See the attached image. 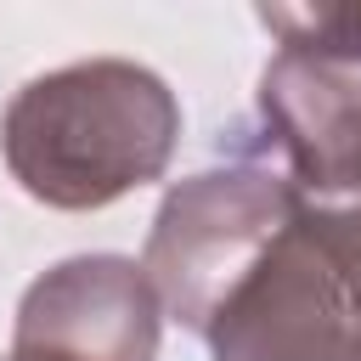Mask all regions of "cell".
I'll return each mask as SVG.
<instances>
[{"label": "cell", "mask_w": 361, "mask_h": 361, "mask_svg": "<svg viewBox=\"0 0 361 361\" xmlns=\"http://www.w3.org/2000/svg\"><path fill=\"white\" fill-rule=\"evenodd\" d=\"M259 130L305 209L361 197V73L299 51L259 68Z\"/></svg>", "instance_id": "cell-5"}, {"label": "cell", "mask_w": 361, "mask_h": 361, "mask_svg": "<svg viewBox=\"0 0 361 361\" xmlns=\"http://www.w3.org/2000/svg\"><path fill=\"white\" fill-rule=\"evenodd\" d=\"M164 299L130 254H73L39 271L11 322V350L62 361H158Z\"/></svg>", "instance_id": "cell-4"}, {"label": "cell", "mask_w": 361, "mask_h": 361, "mask_svg": "<svg viewBox=\"0 0 361 361\" xmlns=\"http://www.w3.org/2000/svg\"><path fill=\"white\" fill-rule=\"evenodd\" d=\"M293 180L265 158H231L175 180L152 214L141 265L164 299V316L203 338L226 293L265 259V248L299 220Z\"/></svg>", "instance_id": "cell-2"}, {"label": "cell", "mask_w": 361, "mask_h": 361, "mask_svg": "<svg viewBox=\"0 0 361 361\" xmlns=\"http://www.w3.org/2000/svg\"><path fill=\"white\" fill-rule=\"evenodd\" d=\"M180 147V102L130 56H85L34 73L0 113V158L45 209H107L164 180Z\"/></svg>", "instance_id": "cell-1"}, {"label": "cell", "mask_w": 361, "mask_h": 361, "mask_svg": "<svg viewBox=\"0 0 361 361\" xmlns=\"http://www.w3.org/2000/svg\"><path fill=\"white\" fill-rule=\"evenodd\" d=\"M259 28L276 34L282 51L333 62V68H355L361 62V0L350 6H254Z\"/></svg>", "instance_id": "cell-6"}, {"label": "cell", "mask_w": 361, "mask_h": 361, "mask_svg": "<svg viewBox=\"0 0 361 361\" xmlns=\"http://www.w3.org/2000/svg\"><path fill=\"white\" fill-rule=\"evenodd\" d=\"M305 220H310V231L322 237V248L338 259V271L361 293V197H350L338 209H305Z\"/></svg>", "instance_id": "cell-7"}, {"label": "cell", "mask_w": 361, "mask_h": 361, "mask_svg": "<svg viewBox=\"0 0 361 361\" xmlns=\"http://www.w3.org/2000/svg\"><path fill=\"white\" fill-rule=\"evenodd\" d=\"M350 361H361V327H355V350H350Z\"/></svg>", "instance_id": "cell-9"}, {"label": "cell", "mask_w": 361, "mask_h": 361, "mask_svg": "<svg viewBox=\"0 0 361 361\" xmlns=\"http://www.w3.org/2000/svg\"><path fill=\"white\" fill-rule=\"evenodd\" d=\"M355 327L361 293L299 209L265 259L226 293L203 344L209 361H350Z\"/></svg>", "instance_id": "cell-3"}, {"label": "cell", "mask_w": 361, "mask_h": 361, "mask_svg": "<svg viewBox=\"0 0 361 361\" xmlns=\"http://www.w3.org/2000/svg\"><path fill=\"white\" fill-rule=\"evenodd\" d=\"M0 361H62V355H39V350H6Z\"/></svg>", "instance_id": "cell-8"}]
</instances>
